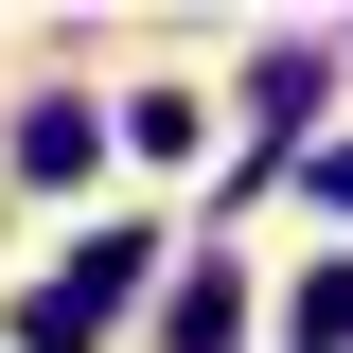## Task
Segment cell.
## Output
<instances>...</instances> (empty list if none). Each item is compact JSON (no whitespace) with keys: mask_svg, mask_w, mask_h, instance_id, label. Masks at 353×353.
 Listing matches in <instances>:
<instances>
[{"mask_svg":"<svg viewBox=\"0 0 353 353\" xmlns=\"http://www.w3.org/2000/svg\"><path fill=\"white\" fill-rule=\"evenodd\" d=\"M141 265H159V248H141V230H106V248H71V283H53V301L18 318V336H36V353H88V336H106V318H124V283H141Z\"/></svg>","mask_w":353,"mask_h":353,"instance_id":"cell-1","label":"cell"},{"mask_svg":"<svg viewBox=\"0 0 353 353\" xmlns=\"http://www.w3.org/2000/svg\"><path fill=\"white\" fill-rule=\"evenodd\" d=\"M18 176H88V106H36L18 124Z\"/></svg>","mask_w":353,"mask_h":353,"instance_id":"cell-2","label":"cell"},{"mask_svg":"<svg viewBox=\"0 0 353 353\" xmlns=\"http://www.w3.org/2000/svg\"><path fill=\"white\" fill-rule=\"evenodd\" d=\"M318 212H353V141H336V159H318Z\"/></svg>","mask_w":353,"mask_h":353,"instance_id":"cell-3","label":"cell"}]
</instances>
